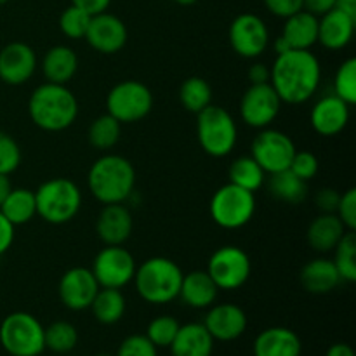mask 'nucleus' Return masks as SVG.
Wrapping results in <instances>:
<instances>
[{
  "label": "nucleus",
  "instance_id": "12",
  "mask_svg": "<svg viewBox=\"0 0 356 356\" xmlns=\"http://www.w3.org/2000/svg\"><path fill=\"white\" fill-rule=\"evenodd\" d=\"M134 256L122 245H106L94 257L90 271L96 277L99 287L124 289L134 280L136 275Z\"/></svg>",
  "mask_w": 356,
  "mask_h": 356
},
{
  "label": "nucleus",
  "instance_id": "43",
  "mask_svg": "<svg viewBox=\"0 0 356 356\" xmlns=\"http://www.w3.org/2000/svg\"><path fill=\"white\" fill-rule=\"evenodd\" d=\"M337 218L343 221V225L346 226V229L355 232L356 229V190L350 188V190L344 191L339 198V204L336 209Z\"/></svg>",
  "mask_w": 356,
  "mask_h": 356
},
{
  "label": "nucleus",
  "instance_id": "15",
  "mask_svg": "<svg viewBox=\"0 0 356 356\" xmlns=\"http://www.w3.org/2000/svg\"><path fill=\"white\" fill-rule=\"evenodd\" d=\"M99 289V284L89 268H70L59 280V301L72 312H83V309L90 308Z\"/></svg>",
  "mask_w": 356,
  "mask_h": 356
},
{
  "label": "nucleus",
  "instance_id": "5",
  "mask_svg": "<svg viewBox=\"0 0 356 356\" xmlns=\"http://www.w3.org/2000/svg\"><path fill=\"white\" fill-rule=\"evenodd\" d=\"M37 216L49 225H66L80 212L82 191L68 177H52L44 181L35 191Z\"/></svg>",
  "mask_w": 356,
  "mask_h": 356
},
{
  "label": "nucleus",
  "instance_id": "47",
  "mask_svg": "<svg viewBox=\"0 0 356 356\" xmlns=\"http://www.w3.org/2000/svg\"><path fill=\"white\" fill-rule=\"evenodd\" d=\"M337 6V0H302V9L312 13L313 16L320 17L325 13L332 10Z\"/></svg>",
  "mask_w": 356,
  "mask_h": 356
},
{
  "label": "nucleus",
  "instance_id": "41",
  "mask_svg": "<svg viewBox=\"0 0 356 356\" xmlns=\"http://www.w3.org/2000/svg\"><path fill=\"white\" fill-rule=\"evenodd\" d=\"M156 350L159 348L145 334H132L122 341L115 356H159Z\"/></svg>",
  "mask_w": 356,
  "mask_h": 356
},
{
  "label": "nucleus",
  "instance_id": "18",
  "mask_svg": "<svg viewBox=\"0 0 356 356\" xmlns=\"http://www.w3.org/2000/svg\"><path fill=\"white\" fill-rule=\"evenodd\" d=\"M37 72V54L24 42H10L0 51V80L7 86H23Z\"/></svg>",
  "mask_w": 356,
  "mask_h": 356
},
{
  "label": "nucleus",
  "instance_id": "33",
  "mask_svg": "<svg viewBox=\"0 0 356 356\" xmlns=\"http://www.w3.org/2000/svg\"><path fill=\"white\" fill-rule=\"evenodd\" d=\"M179 101L190 113H200L204 108L212 104V87L202 76H190L181 83Z\"/></svg>",
  "mask_w": 356,
  "mask_h": 356
},
{
  "label": "nucleus",
  "instance_id": "29",
  "mask_svg": "<svg viewBox=\"0 0 356 356\" xmlns=\"http://www.w3.org/2000/svg\"><path fill=\"white\" fill-rule=\"evenodd\" d=\"M0 212L9 219L10 225H26L37 216L35 191L28 188H13L0 205Z\"/></svg>",
  "mask_w": 356,
  "mask_h": 356
},
{
  "label": "nucleus",
  "instance_id": "16",
  "mask_svg": "<svg viewBox=\"0 0 356 356\" xmlns=\"http://www.w3.org/2000/svg\"><path fill=\"white\" fill-rule=\"evenodd\" d=\"M129 38L127 26L118 16L101 13L90 17L83 40L99 54H117L125 47Z\"/></svg>",
  "mask_w": 356,
  "mask_h": 356
},
{
  "label": "nucleus",
  "instance_id": "2",
  "mask_svg": "<svg viewBox=\"0 0 356 356\" xmlns=\"http://www.w3.org/2000/svg\"><path fill=\"white\" fill-rule=\"evenodd\" d=\"M28 115L38 129L61 132L79 117V99L63 83L45 82L35 87L28 99Z\"/></svg>",
  "mask_w": 356,
  "mask_h": 356
},
{
  "label": "nucleus",
  "instance_id": "46",
  "mask_svg": "<svg viewBox=\"0 0 356 356\" xmlns=\"http://www.w3.org/2000/svg\"><path fill=\"white\" fill-rule=\"evenodd\" d=\"M14 236H16V226L10 225L9 219L0 212V256L13 247Z\"/></svg>",
  "mask_w": 356,
  "mask_h": 356
},
{
  "label": "nucleus",
  "instance_id": "25",
  "mask_svg": "<svg viewBox=\"0 0 356 356\" xmlns=\"http://www.w3.org/2000/svg\"><path fill=\"white\" fill-rule=\"evenodd\" d=\"M346 232H350V229H346V226L337 218L336 212H322L318 218L309 222L306 238H308L309 247L313 250L325 254L336 249V245Z\"/></svg>",
  "mask_w": 356,
  "mask_h": 356
},
{
  "label": "nucleus",
  "instance_id": "6",
  "mask_svg": "<svg viewBox=\"0 0 356 356\" xmlns=\"http://www.w3.org/2000/svg\"><path fill=\"white\" fill-rule=\"evenodd\" d=\"M197 138L202 149L214 159L228 156L238 141V127L226 108L209 104L197 113Z\"/></svg>",
  "mask_w": 356,
  "mask_h": 356
},
{
  "label": "nucleus",
  "instance_id": "56",
  "mask_svg": "<svg viewBox=\"0 0 356 356\" xmlns=\"http://www.w3.org/2000/svg\"><path fill=\"white\" fill-rule=\"evenodd\" d=\"M96 356H111V355H108V353H99V355H96Z\"/></svg>",
  "mask_w": 356,
  "mask_h": 356
},
{
  "label": "nucleus",
  "instance_id": "57",
  "mask_svg": "<svg viewBox=\"0 0 356 356\" xmlns=\"http://www.w3.org/2000/svg\"><path fill=\"white\" fill-rule=\"evenodd\" d=\"M65 356H73V355H65Z\"/></svg>",
  "mask_w": 356,
  "mask_h": 356
},
{
  "label": "nucleus",
  "instance_id": "49",
  "mask_svg": "<svg viewBox=\"0 0 356 356\" xmlns=\"http://www.w3.org/2000/svg\"><path fill=\"white\" fill-rule=\"evenodd\" d=\"M271 70L264 63H254L249 70L250 83H266L270 82Z\"/></svg>",
  "mask_w": 356,
  "mask_h": 356
},
{
  "label": "nucleus",
  "instance_id": "22",
  "mask_svg": "<svg viewBox=\"0 0 356 356\" xmlns=\"http://www.w3.org/2000/svg\"><path fill=\"white\" fill-rule=\"evenodd\" d=\"M252 353L254 356H301V337L287 327H270L257 334Z\"/></svg>",
  "mask_w": 356,
  "mask_h": 356
},
{
  "label": "nucleus",
  "instance_id": "32",
  "mask_svg": "<svg viewBox=\"0 0 356 356\" xmlns=\"http://www.w3.org/2000/svg\"><path fill=\"white\" fill-rule=\"evenodd\" d=\"M229 183L256 193L266 181V172L252 156H238L233 160L228 170Z\"/></svg>",
  "mask_w": 356,
  "mask_h": 356
},
{
  "label": "nucleus",
  "instance_id": "26",
  "mask_svg": "<svg viewBox=\"0 0 356 356\" xmlns=\"http://www.w3.org/2000/svg\"><path fill=\"white\" fill-rule=\"evenodd\" d=\"M282 37L291 49L312 51L313 45L318 44V17L305 9L285 17Z\"/></svg>",
  "mask_w": 356,
  "mask_h": 356
},
{
  "label": "nucleus",
  "instance_id": "13",
  "mask_svg": "<svg viewBox=\"0 0 356 356\" xmlns=\"http://www.w3.org/2000/svg\"><path fill=\"white\" fill-rule=\"evenodd\" d=\"M282 99L270 82L250 83L240 99V117L249 127L266 129L277 120Z\"/></svg>",
  "mask_w": 356,
  "mask_h": 356
},
{
  "label": "nucleus",
  "instance_id": "3",
  "mask_svg": "<svg viewBox=\"0 0 356 356\" xmlns=\"http://www.w3.org/2000/svg\"><path fill=\"white\" fill-rule=\"evenodd\" d=\"M87 186L92 197L103 205L124 204L134 193V165L125 156L106 153L90 165Z\"/></svg>",
  "mask_w": 356,
  "mask_h": 356
},
{
  "label": "nucleus",
  "instance_id": "7",
  "mask_svg": "<svg viewBox=\"0 0 356 356\" xmlns=\"http://www.w3.org/2000/svg\"><path fill=\"white\" fill-rule=\"evenodd\" d=\"M0 344L10 356H40L45 350L44 325L26 312H14L0 323Z\"/></svg>",
  "mask_w": 356,
  "mask_h": 356
},
{
  "label": "nucleus",
  "instance_id": "34",
  "mask_svg": "<svg viewBox=\"0 0 356 356\" xmlns=\"http://www.w3.org/2000/svg\"><path fill=\"white\" fill-rule=\"evenodd\" d=\"M45 348L56 355H70L79 344V330L73 323L58 320L49 327H44Z\"/></svg>",
  "mask_w": 356,
  "mask_h": 356
},
{
  "label": "nucleus",
  "instance_id": "31",
  "mask_svg": "<svg viewBox=\"0 0 356 356\" xmlns=\"http://www.w3.org/2000/svg\"><path fill=\"white\" fill-rule=\"evenodd\" d=\"M268 190L285 204H301L308 195V183L299 179L292 170H282V172L270 174L268 179Z\"/></svg>",
  "mask_w": 356,
  "mask_h": 356
},
{
  "label": "nucleus",
  "instance_id": "54",
  "mask_svg": "<svg viewBox=\"0 0 356 356\" xmlns=\"http://www.w3.org/2000/svg\"><path fill=\"white\" fill-rule=\"evenodd\" d=\"M337 6H356V0H337Z\"/></svg>",
  "mask_w": 356,
  "mask_h": 356
},
{
  "label": "nucleus",
  "instance_id": "38",
  "mask_svg": "<svg viewBox=\"0 0 356 356\" xmlns=\"http://www.w3.org/2000/svg\"><path fill=\"white\" fill-rule=\"evenodd\" d=\"M90 17L92 16L89 13H86L83 9L72 3L59 16V30H61L65 37L72 38V40H79V38L86 37Z\"/></svg>",
  "mask_w": 356,
  "mask_h": 356
},
{
  "label": "nucleus",
  "instance_id": "28",
  "mask_svg": "<svg viewBox=\"0 0 356 356\" xmlns=\"http://www.w3.org/2000/svg\"><path fill=\"white\" fill-rule=\"evenodd\" d=\"M79 70V56L68 45H54L42 59V73L45 80L52 83H66L75 76Z\"/></svg>",
  "mask_w": 356,
  "mask_h": 356
},
{
  "label": "nucleus",
  "instance_id": "30",
  "mask_svg": "<svg viewBox=\"0 0 356 356\" xmlns=\"http://www.w3.org/2000/svg\"><path fill=\"white\" fill-rule=\"evenodd\" d=\"M94 318L103 325H115L120 322L127 309V301L125 296L122 294L120 289H104L101 287L94 298L92 305Z\"/></svg>",
  "mask_w": 356,
  "mask_h": 356
},
{
  "label": "nucleus",
  "instance_id": "20",
  "mask_svg": "<svg viewBox=\"0 0 356 356\" xmlns=\"http://www.w3.org/2000/svg\"><path fill=\"white\" fill-rule=\"evenodd\" d=\"M356 14L334 7L318 17V44L329 51H341L350 45L355 35Z\"/></svg>",
  "mask_w": 356,
  "mask_h": 356
},
{
  "label": "nucleus",
  "instance_id": "24",
  "mask_svg": "<svg viewBox=\"0 0 356 356\" xmlns=\"http://www.w3.org/2000/svg\"><path fill=\"white\" fill-rule=\"evenodd\" d=\"M214 343L204 323L191 322L179 327L169 350L172 356H212Z\"/></svg>",
  "mask_w": 356,
  "mask_h": 356
},
{
  "label": "nucleus",
  "instance_id": "55",
  "mask_svg": "<svg viewBox=\"0 0 356 356\" xmlns=\"http://www.w3.org/2000/svg\"><path fill=\"white\" fill-rule=\"evenodd\" d=\"M9 2V0H0V6H3V3H7Z\"/></svg>",
  "mask_w": 356,
  "mask_h": 356
},
{
  "label": "nucleus",
  "instance_id": "45",
  "mask_svg": "<svg viewBox=\"0 0 356 356\" xmlns=\"http://www.w3.org/2000/svg\"><path fill=\"white\" fill-rule=\"evenodd\" d=\"M339 198L341 193L337 190H334V188H322L316 193L315 204L322 212H336Z\"/></svg>",
  "mask_w": 356,
  "mask_h": 356
},
{
  "label": "nucleus",
  "instance_id": "14",
  "mask_svg": "<svg viewBox=\"0 0 356 356\" xmlns=\"http://www.w3.org/2000/svg\"><path fill=\"white\" fill-rule=\"evenodd\" d=\"M229 44L233 51L245 59H256L270 45V30L263 17L252 13L238 14L229 24Z\"/></svg>",
  "mask_w": 356,
  "mask_h": 356
},
{
  "label": "nucleus",
  "instance_id": "51",
  "mask_svg": "<svg viewBox=\"0 0 356 356\" xmlns=\"http://www.w3.org/2000/svg\"><path fill=\"white\" fill-rule=\"evenodd\" d=\"M13 190V183H10L9 176L6 174H0V205L6 200V197L9 195V191Z\"/></svg>",
  "mask_w": 356,
  "mask_h": 356
},
{
  "label": "nucleus",
  "instance_id": "1",
  "mask_svg": "<svg viewBox=\"0 0 356 356\" xmlns=\"http://www.w3.org/2000/svg\"><path fill=\"white\" fill-rule=\"evenodd\" d=\"M270 83L282 103L302 104L312 99L322 82V66L312 51L291 49L278 54L271 66Z\"/></svg>",
  "mask_w": 356,
  "mask_h": 356
},
{
  "label": "nucleus",
  "instance_id": "8",
  "mask_svg": "<svg viewBox=\"0 0 356 356\" xmlns=\"http://www.w3.org/2000/svg\"><path fill=\"white\" fill-rule=\"evenodd\" d=\"M209 211L219 228L240 229L256 214V197L252 191L228 183L212 195Z\"/></svg>",
  "mask_w": 356,
  "mask_h": 356
},
{
  "label": "nucleus",
  "instance_id": "44",
  "mask_svg": "<svg viewBox=\"0 0 356 356\" xmlns=\"http://www.w3.org/2000/svg\"><path fill=\"white\" fill-rule=\"evenodd\" d=\"M264 7L273 16L285 19V17L302 10V0H264Z\"/></svg>",
  "mask_w": 356,
  "mask_h": 356
},
{
  "label": "nucleus",
  "instance_id": "36",
  "mask_svg": "<svg viewBox=\"0 0 356 356\" xmlns=\"http://www.w3.org/2000/svg\"><path fill=\"white\" fill-rule=\"evenodd\" d=\"M334 266L339 273L341 280L356 282V233L346 232L334 249Z\"/></svg>",
  "mask_w": 356,
  "mask_h": 356
},
{
  "label": "nucleus",
  "instance_id": "4",
  "mask_svg": "<svg viewBox=\"0 0 356 356\" xmlns=\"http://www.w3.org/2000/svg\"><path fill=\"white\" fill-rule=\"evenodd\" d=\"M183 270L169 257H149L136 268L134 285L139 298L148 305L162 306L177 299L183 282Z\"/></svg>",
  "mask_w": 356,
  "mask_h": 356
},
{
  "label": "nucleus",
  "instance_id": "23",
  "mask_svg": "<svg viewBox=\"0 0 356 356\" xmlns=\"http://www.w3.org/2000/svg\"><path fill=\"white\" fill-rule=\"evenodd\" d=\"M218 294L219 289L211 278V275L204 270H195L191 273L183 275L177 298L190 308L207 309L212 305H216Z\"/></svg>",
  "mask_w": 356,
  "mask_h": 356
},
{
  "label": "nucleus",
  "instance_id": "19",
  "mask_svg": "<svg viewBox=\"0 0 356 356\" xmlns=\"http://www.w3.org/2000/svg\"><path fill=\"white\" fill-rule=\"evenodd\" d=\"M350 104L344 103L336 94L320 97L315 106L312 108V113H309L313 131L320 136H325V138L341 134L350 122Z\"/></svg>",
  "mask_w": 356,
  "mask_h": 356
},
{
  "label": "nucleus",
  "instance_id": "21",
  "mask_svg": "<svg viewBox=\"0 0 356 356\" xmlns=\"http://www.w3.org/2000/svg\"><path fill=\"white\" fill-rule=\"evenodd\" d=\"M134 221L124 204L104 205L97 216L96 232L104 245H124L132 235Z\"/></svg>",
  "mask_w": 356,
  "mask_h": 356
},
{
  "label": "nucleus",
  "instance_id": "10",
  "mask_svg": "<svg viewBox=\"0 0 356 356\" xmlns=\"http://www.w3.org/2000/svg\"><path fill=\"white\" fill-rule=\"evenodd\" d=\"M207 271L219 291H236L243 287L252 273L249 254L238 245H222L207 263Z\"/></svg>",
  "mask_w": 356,
  "mask_h": 356
},
{
  "label": "nucleus",
  "instance_id": "17",
  "mask_svg": "<svg viewBox=\"0 0 356 356\" xmlns=\"http://www.w3.org/2000/svg\"><path fill=\"white\" fill-rule=\"evenodd\" d=\"M202 323L214 341L232 343V341H236L243 336L249 320H247L245 312L240 306L232 305V302H222V305H212Z\"/></svg>",
  "mask_w": 356,
  "mask_h": 356
},
{
  "label": "nucleus",
  "instance_id": "42",
  "mask_svg": "<svg viewBox=\"0 0 356 356\" xmlns=\"http://www.w3.org/2000/svg\"><path fill=\"white\" fill-rule=\"evenodd\" d=\"M318 167H320V163H318V159H316L315 153L296 152L289 170H292V172H294L299 179H302L308 183V181H312L313 177L316 176V172H318Z\"/></svg>",
  "mask_w": 356,
  "mask_h": 356
},
{
  "label": "nucleus",
  "instance_id": "39",
  "mask_svg": "<svg viewBox=\"0 0 356 356\" xmlns=\"http://www.w3.org/2000/svg\"><path fill=\"white\" fill-rule=\"evenodd\" d=\"M181 323L170 315H160L148 323L145 336L155 344L156 348H169L179 330Z\"/></svg>",
  "mask_w": 356,
  "mask_h": 356
},
{
  "label": "nucleus",
  "instance_id": "9",
  "mask_svg": "<svg viewBox=\"0 0 356 356\" xmlns=\"http://www.w3.org/2000/svg\"><path fill=\"white\" fill-rule=\"evenodd\" d=\"M153 108V94L139 80H124L111 87L106 96V113L120 124H134L148 117Z\"/></svg>",
  "mask_w": 356,
  "mask_h": 356
},
{
  "label": "nucleus",
  "instance_id": "40",
  "mask_svg": "<svg viewBox=\"0 0 356 356\" xmlns=\"http://www.w3.org/2000/svg\"><path fill=\"white\" fill-rule=\"evenodd\" d=\"M21 159H23V153L16 139L7 132L0 131V174L10 176L21 165Z\"/></svg>",
  "mask_w": 356,
  "mask_h": 356
},
{
  "label": "nucleus",
  "instance_id": "50",
  "mask_svg": "<svg viewBox=\"0 0 356 356\" xmlns=\"http://www.w3.org/2000/svg\"><path fill=\"white\" fill-rule=\"evenodd\" d=\"M325 356H355V351L350 344L337 343V344H332V346L327 350Z\"/></svg>",
  "mask_w": 356,
  "mask_h": 356
},
{
  "label": "nucleus",
  "instance_id": "48",
  "mask_svg": "<svg viewBox=\"0 0 356 356\" xmlns=\"http://www.w3.org/2000/svg\"><path fill=\"white\" fill-rule=\"evenodd\" d=\"M72 3L89 13L90 16H96V14L106 13L111 0H72Z\"/></svg>",
  "mask_w": 356,
  "mask_h": 356
},
{
  "label": "nucleus",
  "instance_id": "52",
  "mask_svg": "<svg viewBox=\"0 0 356 356\" xmlns=\"http://www.w3.org/2000/svg\"><path fill=\"white\" fill-rule=\"evenodd\" d=\"M273 49H275V52H277V56L284 54V52H287V51H291V47H289V44L285 42V38L282 37V35L277 38V40H275Z\"/></svg>",
  "mask_w": 356,
  "mask_h": 356
},
{
  "label": "nucleus",
  "instance_id": "27",
  "mask_svg": "<svg viewBox=\"0 0 356 356\" xmlns=\"http://www.w3.org/2000/svg\"><path fill=\"white\" fill-rule=\"evenodd\" d=\"M299 282L305 291L312 292V294H329L343 280H341L332 259L316 257L302 266L301 273H299Z\"/></svg>",
  "mask_w": 356,
  "mask_h": 356
},
{
  "label": "nucleus",
  "instance_id": "37",
  "mask_svg": "<svg viewBox=\"0 0 356 356\" xmlns=\"http://www.w3.org/2000/svg\"><path fill=\"white\" fill-rule=\"evenodd\" d=\"M334 94L353 106L356 103V59L348 58L334 75Z\"/></svg>",
  "mask_w": 356,
  "mask_h": 356
},
{
  "label": "nucleus",
  "instance_id": "11",
  "mask_svg": "<svg viewBox=\"0 0 356 356\" xmlns=\"http://www.w3.org/2000/svg\"><path fill=\"white\" fill-rule=\"evenodd\" d=\"M296 148L291 136L278 129H261L250 146V156L263 167L266 174H277L287 170L294 159Z\"/></svg>",
  "mask_w": 356,
  "mask_h": 356
},
{
  "label": "nucleus",
  "instance_id": "35",
  "mask_svg": "<svg viewBox=\"0 0 356 356\" xmlns=\"http://www.w3.org/2000/svg\"><path fill=\"white\" fill-rule=\"evenodd\" d=\"M120 136L122 124L117 118L111 117L110 113H104L101 117H97L90 124L89 132H87V139H89L90 145L96 149H101V152H106V149L113 148L120 141Z\"/></svg>",
  "mask_w": 356,
  "mask_h": 356
},
{
  "label": "nucleus",
  "instance_id": "53",
  "mask_svg": "<svg viewBox=\"0 0 356 356\" xmlns=\"http://www.w3.org/2000/svg\"><path fill=\"white\" fill-rule=\"evenodd\" d=\"M172 2L179 3V6H193V3H197L198 0H172Z\"/></svg>",
  "mask_w": 356,
  "mask_h": 356
}]
</instances>
